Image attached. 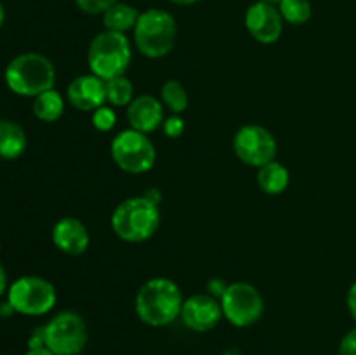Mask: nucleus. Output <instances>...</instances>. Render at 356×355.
Returning <instances> with one entry per match:
<instances>
[{"mask_svg": "<svg viewBox=\"0 0 356 355\" xmlns=\"http://www.w3.org/2000/svg\"><path fill=\"white\" fill-rule=\"evenodd\" d=\"M225 355H242V354H240V350H238V348H229V350L226 352Z\"/></svg>", "mask_w": 356, "mask_h": 355, "instance_id": "nucleus-33", "label": "nucleus"}, {"mask_svg": "<svg viewBox=\"0 0 356 355\" xmlns=\"http://www.w3.org/2000/svg\"><path fill=\"white\" fill-rule=\"evenodd\" d=\"M346 306H348V312H350V315L353 317V320L356 322V282H353V284H351V287L348 289Z\"/></svg>", "mask_w": 356, "mask_h": 355, "instance_id": "nucleus-27", "label": "nucleus"}, {"mask_svg": "<svg viewBox=\"0 0 356 355\" xmlns=\"http://www.w3.org/2000/svg\"><path fill=\"white\" fill-rule=\"evenodd\" d=\"M134 97V84L125 75L106 80V103L110 106H129Z\"/></svg>", "mask_w": 356, "mask_h": 355, "instance_id": "nucleus-22", "label": "nucleus"}, {"mask_svg": "<svg viewBox=\"0 0 356 355\" xmlns=\"http://www.w3.org/2000/svg\"><path fill=\"white\" fill-rule=\"evenodd\" d=\"M134 45L145 58L160 59L170 54L177 40V23L172 14L152 7L139 14L134 30Z\"/></svg>", "mask_w": 356, "mask_h": 355, "instance_id": "nucleus-3", "label": "nucleus"}, {"mask_svg": "<svg viewBox=\"0 0 356 355\" xmlns=\"http://www.w3.org/2000/svg\"><path fill=\"white\" fill-rule=\"evenodd\" d=\"M219 301L222 317L235 327L254 326L264 313L263 294L249 282L228 284Z\"/></svg>", "mask_w": 356, "mask_h": 355, "instance_id": "nucleus-9", "label": "nucleus"}, {"mask_svg": "<svg viewBox=\"0 0 356 355\" xmlns=\"http://www.w3.org/2000/svg\"><path fill=\"white\" fill-rule=\"evenodd\" d=\"M110 153L118 169L129 174H145L152 171L156 160V150L145 132L125 129L120 131L110 145Z\"/></svg>", "mask_w": 356, "mask_h": 355, "instance_id": "nucleus-7", "label": "nucleus"}, {"mask_svg": "<svg viewBox=\"0 0 356 355\" xmlns=\"http://www.w3.org/2000/svg\"><path fill=\"white\" fill-rule=\"evenodd\" d=\"M183 303V292L176 282L167 277H153L138 289L134 308L143 324L163 327L179 319Z\"/></svg>", "mask_w": 356, "mask_h": 355, "instance_id": "nucleus-1", "label": "nucleus"}, {"mask_svg": "<svg viewBox=\"0 0 356 355\" xmlns=\"http://www.w3.org/2000/svg\"><path fill=\"white\" fill-rule=\"evenodd\" d=\"M170 3H174V6H183V7H188V6H195V3L202 2V0H169Z\"/></svg>", "mask_w": 356, "mask_h": 355, "instance_id": "nucleus-31", "label": "nucleus"}, {"mask_svg": "<svg viewBox=\"0 0 356 355\" xmlns=\"http://www.w3.org/2000/svg\"><path fill=\"white\" fill-rule=\"evenodd\" d=\"M163 103L152 94H139L127 106L129 127L134 131L149 134L163 125Z\"/></svg>", "mask_w": 356, "mask_h": 355, "instance_id": "nucleus-15", "label": "nucleus"}, {"mask_svg": "<svg viewBox=\"0 0 356 355\" xmlns=\"http://www.w3.org/2000/svg\"><path fill=\"white\" fill-rule=\"evenodd\" d=\"M291 183V173L277 159L257 169V187L266 195H280Z\"/></svg>", "mask_w": 356, "mask_h": 355, "instance_id": "nucleus-17", "label": "nucleus"}, {"mask_svg": "<svg viewBox=\"0 0 356 355\" xmlns=\"http://www.w3.org/2000/svg\"><path fill=\"white\" fill-rule=\"evenodd\" d=\"M66 97L73 108L80 111H90L106 104V80L94 73L79 75L66 87Z\"/></svg>", "mask_w": 356, "mask_h": 355, "instance_id": "nucleus-13", "label": "nucleus"}, {"mask_svg": "<svg viewBox=\"0 0 356 355\" xmlns=\"http://www.w3.org/2000/svg\"><path fill=\"white\" fill-rule=\"evenodd\" d=\"M52 242L61 253L80 256L89 249V230L75 216H65L52 226Z\"/></svg>", "mask_w": 356, "mask_h": 355, "instance_id": "nucleus-14", "label": "nucleus"}, {"mask_svg": "<svg viewBox=\"0 0 356 355\" xmlns=\"http://www.w3.org/2000/svg\"><path fill=\"white\" fill-rule=\"evenodd\" d=\"M58 301V292L52 282L37 275H24L7 289V303L14 313L40 317L51 312Z\"/></svg>", "mask_w": 356, "mask_h": 355, "instance_id": "nucleus-6", "label": "nucleus"}, {"mask_svg": "<svg viewBox=\"0 0 356 355\" xmlns=\"http://www.w3.org/2000/svg\"><path fill=\"white\" fill-rule=\"evenodd\" d=\"M44 341L54 355H80L89 341L86 320L72 310L56 313L44 326Z\"/></svg>", "mask_w": 356, "mask_h": 355, "instance_id": "nucleus-8", "label": "nucleus"}, {"mask_svg": "<svg viewBox=\"0 0 356 355\" xmlns=\"http://www.w3.org/2000/svg\"><path fill=\"white\" fill-rule=\"evenodd\" d=\"M160 101L163 103V106H167V110H170L172 115H181L188 110V93L184 89L183 84L179 80H167L163 82V86L160 87Z\"/></svg>", "mask_w": 356, "mask_h": 355, "instance_id": "nucleus-20", "label": "nucleus"}, {"mask_svg": "<svg viewBox=\"0 0 356 355\" xmlns=\"http://www.w3.org/2000/svg\"><path fill=\"white\" fill-rule=\"evenodd\" d=\"M132 61V45L125 33L103 30L90 40L87 65L90 73L103 80L122 77Z\"/></svg>", "mask_w": 356, "mask_h": 355, "instance_id": "nucleus-5", "label": "nucleus"}, {"mask_svg": "<svg viewBox=\"0 0 356 355\" xmlns=\"http://www.w3.org/2000/svg\"><path fill=\"white\" fill-rule=\"evenodd\" d=\"M24 355H54V354H52L49 348L42 347V348H31V350H28Z\"/></svg>", "mask_w": 356, "mask_h": 355, "instance_id": "nucleus-30", "label": "nucleus"}, {"mask_svg": "<svg viewBox=\"0 0 356 355\" xmlns=\"http://www.w3.org/2000/svg\"><path fill=\"white\" fill-rule=\"evenodd\" d=\"M337 355H356V327L344 334L339 343Z\"/></svg>", "mask_w": 356, "mask_h": 355, "instance_id": "nucleus-26", "label": "nucleus"}, {"mask_svg": "<svg viewBox=\"0 0 356 355\" xmlns=\"http://www.w3.org/2000/svg\"><path fill=\"white\" fill-rule=\"evenodd\" d=\"M3 21H6V9H3L2 2H0V28H2Z\"/></svg>", "mask_w": 356, "mask_h": 355, "instance_id": "nucleus-32", "label": "nucleus"}, {"mask_svg": "<svg viewBox=\"0 0 356 355\" xmlns=\"http://www.w3.org/2000/svg\"><path fill=\"white\" fill-rule=\"evenodd\" d=\"M261 2H268V3H275V6H277L278 2H280V0H261Z\"/></svg>", "mask_w": 356, "mask_h": 355, "instance_id": "nucleus-34", "label": "nucleus"}, {"mask_svg": "<svg viewBox=\"0 0 356 355\" xmlns=\"http://www.w3.org/2000/svg\"><path fill=\"white\" fill-rule=\"evenodd\" d=\"M117 124V113L110 104H103L101 108L92 111V125L101 132H108Z\"/></svg>", "mask_w": 356, "mask_h": 355, "instance_id": "nucleus-23", "label": "nucleus"}, {"mask_svg": "<svg viewBox=\"0 0 356 355\" xmlns=\"http://www.w3.org/2000/svg\"><path fill=\"white\" fill-rule=\"evenodd\" d=\"M26 132L17 122L2 118L0 120V159L14 160L26 150Z\"/></svg>", "mask_w": 356, "mask_h": 355, "instance_id": "nucleus-16", "label": "nucleus"}, {"mask_svg": "<svg viewBox=\"0 0 356 355\" xmlns=\"http://www.w3.org/2000/svg\"><path fill=\"white\" fill-rule=\"evenodd\" d=\"M33 113L38 120L45 124L58 122L65 113V97L56 89L38 94L37 97H33Z\"/></svg>", "mask_w": 356, "mask_h": 355, "instance_id": "nucleus-19", "label": "nucleus"}, {"mask_svg": "<svg viewBox=\"0 0 356 355\" xmlns=\"http://www.w3.org/2000/svg\"><path fill=\"white\" fill-rule=\"evenodd\" d=\"M277 139L266 127L257 124L242 125L233 138L235 155L250 167L266 166L277 159Z\"/></svg>", "mask_w": 356, "mask_h": 355, "instance_id": "nucleus-10", "label": "nucleus"}, {"mask_svg": "<svg viewBox=\"0 0 356 355\" xmlns=\"http://www.w3.org/2000/svg\"><path fill=\"white\" fill-rule=\"evenodd\" d=\"M163 132H165L167 138L176 139L179 136H183L184 132V120L181 118V115H170L163 120Z\"/></svg>", "mask_w": 356, "mask_h": 355, "instance_id": "nucleus-25", "label": "nucleus"}, {"mask_svg": "<svg viewBox=\"0 0 356 355\" xmlns=\"http://www.w3.org/2000/svg\"><path fill=\"white\" fill-rule=\"evenodd\" d=\"M285 23L301 26L306 24L313 16V7L309 0H280L277 3Z\"/></svg>", "mask_w": 356, "mask_h": 355, "instance_id": "nucleus-21", "label": "nucleus"}, {"mask_svg": "<svg viewBox=\"0 0 356 355\" xmlns=\"http://www.w3.org/2000/svg\"><path fill=\"white\" fill-rule=\"evenodd\" d=\"M179 319L184 326L195 333H209L222 319L221 301L216 296L209 294H193L184 299L183 308H181Z\"/></svg>", "mask_w": 356, "mask_h": 355, "instance_id": "nucleus-12", "label": "nucleus"}, {"mask_svg": "<svg viewBox=\"0 0 356 355\" xmlns=\"http://www.w3.org/2000/svg\"><path fill=\"white\" fill-rule=\"evenodd\" d=\"M143 195H145L148 200L155 202L156 205H160V202H162V195H160V191L156 190V188H148V190H146Z\"/></svg>", "mask_w": 356, "mask_h": 355, "instance_id": "nucleus-28", "label": "nucleus"}, {"mask_svg": "<svg viewBox=\"0 0 356 355\" xmlns=\"http://www.w3.org/2000/svg\"><path fill=\"white\" fill-rule=\"evenodd\" d=\"M110 223L115 235L124 242H146L160 228V207L145 195L129 197L115 207Z\"/></svg>", "mask_w": 356, "mask_h": 355, "instance_id": "nucleus-2", "label": "nucleus"}, {"mask_svg": "<svg viewBox=\"0 0 356 355\" xmlns=\"http://www.w3.org/2000/svg\"><path fill=\"white\" fill-rule=\"evenodd\" d=\"M6 289H7V274L6 270H3L2 265H0V296L6 292Z\"/></svg>", "mask_w": 356, "mask_h": 355, "instance_id": "nucleus-29", "label": "nucleus"}, {"mask_svg": "<svg viewBox=\"0 0 356 355\" xmlns=\"http://www.w3.org/2000/svg\"><path fill=\"white\" fill-rule=\"evenodd\" d=\"M139 14L141 13L138 10V7L118 0L101 17H103L104 30L117 31V33H127V31L134 30L136 23L139 19Z\"/></svg>", "mask_w": 356, "mask_h": 355, "instance_id": "nucleus-18", "label": "nucleus"}, {"mask_svg": "<svg viewBox=\"0 0 356 355\" xmlns=\"http://www.w3.org/2000/svg\"><path fill=\"white\" fill-rule=\"evenodd\" d=\"M118 0H75V6L89 16H103Z\"/></svg>", "mask_w": 356, "mask_h": 355, "instance_id": "nucleus-24", "label": "nucleus"}, {"mask_svg": "<svg viewBox=\"0 0 356 355\" xmlns=\"http://www.w3.org/2000/svg\"><path fill=\"white\" fill-rule=\"evenodd\" d=\"M56 68L51 59L38 52H24L10 59L6 68V84L14 94L23 97H37L38 94L54 89Z\"/></svg>", "mask_w": 356, "mask_h": 355, "instance_id": "nucleus-4", "label": "nucleus"}, {"mask_svg": "<svg viewBox=\"0 0 356 355\" xmlns=\"http://www.w3.org/2000/svg\"><path fill=\"white\" fill-rule=\"evenodd\" d=\"M243 23L254 40L263 45H271L280 40L285 21L275 3L256 0L247 7Z\"/></svg>", "mask_w": 356, "mask_h": 355, "instance_id": "nucleus-11", "label": "nucleus"}]
</instances>
